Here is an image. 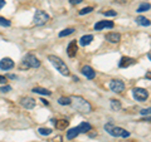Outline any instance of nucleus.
Instances as JSON below:
<instances>
[{
	"mask_svg": "<svg viewBox=\"0 0 151 142\" xmlns=\"http://www.w3.org/2000/svg\"><path fill=\"white\" fill-rule=\"evenodd\" d=\"M135 63H136V60L134 58H130V57H122L121 60H120V67L121 68H127V67H130V65L135 64Z\"/></svg>",
	"mask_w": 151,
	"mask_h": 142,
	"instance_id": "nucleus-12",
	"label": "nucleus"
},
{
	"mask_svg": "<svg viewBox=\"0 0 151 142\" xmlns=\"http://www.w3.org/2000/svg\"><path fill=\"white\" fill-rule=\"evenodd\" d=\"M77 128L79 131V133H87V132L92 131V126L89 125V123H87V122H82V123L79 125Z\"/></svg>",
	"mask_w": 151,
	"mask_h": 142,
	"instance_id": "nucleus-15",
	"label": "nucleus"
},
{
	"mask_svg": "<svg viewBox=\"0 0 151 142\" xmlns=\"http://www.w3.org/2000/svg\"><path fill=\"white\" fill-rule=\"evenodd\" d=\"M23 67L25 68H39L40 67V60L33 54L25 55L24 60H23Z\"/></svg>",
	"mask_w": 151,
	"mask_h": 142,
	"instance_id": "nucleus-3",
	"label": "nucleus"
},
{
	"mask_svg": "<svg viewBox=\"0 0 151 142\" xmlns=\"http://www.w3.org/2000/svg\"><path fill=\"white\" fill-rule=\"evenodd\" d=\"M115 27V24H113L112 22L110 20H101V22H98L96 25H94V29L96 30H102V29H105V28H110V29H112V28Z\"/></svg>",
	"mask_w": 151,
	"mask_h": 142,
	"instance_id": "nucleus-8",
	"label": "nucleus"
},
{
	"mask_svg": "<svg viewBox=\"0 0 151 142\" xmlns=\"http://www.w3.org/2000/svg\"><path fill=\"white\" fill-rule=\"evenodd\" d=\"M149 9H150V4H149V3H144V4H141V5L137 8V10H136V11H139V13H142V11L149 10Z\"/></svg>",
	"mask_w": 151,
	"mask_h": 142,
	"instance_id": "nucleus-24",
	"label": "nucleus"
},
{
	"mask_svg": "<svg viewBox=\"0 0 151 142\" xmlns=\"http://www.w3.org/2000/svg\"><path fill=\"white\" fill-rule=\"evenodd\" d=\"M110 89L113 92H116V93H121L125 89V83L122 82V80L113 79L110 82Z\"/></svg>",
	"mask_w": 151,
	"mask_h": 142,
	"instance_id": "nucleus-7",
	"label": "nucleus"
},
{
	"mask_svg": "<svg viewBox=\"0 0 151 142\" xmlns=\"http://www.w3.org/2000/svg\"><path fill=\"white\" fill-rule=\"evenodd\" d=\"M130 136V132H127V131H124V133H122L121 137H129Z\"/></svg>",
	"mask_w": 151,
	"mask_h": 142,
	"instance_id": "nucleus-34",
	"label": "nucleus"
},
{
	"mask_svg": "<svg viewBox=\"0 0 151 142\" xmlns=\"http://www.w3.org/2000/svg\"><path fill=\"white\" fill-rule=\"evenodd\" d=\"M22 106L28 108V110H32V108L35 107V99L34 98H30V97H25L22 99Z\"/></svg>",
	"mask_w": 151,
	"mask_h": 142,
	"instance_id": "nucleus-10",
	"label": "nucleus"
},
{
	"mask_svg": "<svg viewBox=\"0 0 151 142\" xmlns=\"http://www.w3.org/2000/svg\"><path fill=\"white\" fill-rule=\"evenodd\" d=\"M48 59L50 60V63L54 65V67L57 68V70H58L60 74H63V75H69V69H68V67L65 65V63L59 58V57L49 55Z\"/></svg>",
	"mask_w": 151,
	"mask_h": 142,
	"instance_id": "nucleus-2",
	"label": "nucleus"
},
{
	"mask_svg": "<svg viewBox=\"0 0 151 142\" xmlns=\"http://www.w3.org/2000/svg\"><path fill=\"white\" fill-rule=\"evenodd\" d=\"M0 25L1 27H10L12 23H10V20H8V19L0 16Z\"/></svg>",
	"mask_w": 151,
	"mask_h": 142,
	"instance_id": "nucleus-25",
	"label": "nucleus"
},
{
	"mask_svg": "<svg viewBox=\"0 0 151 142\" xmlns=\"http://www.w3.org/2000/svg\"><path fill=\"white\" fill-rule=\"evenodd\" d=\"M38 131H39V133L43 135V136H48V135H50L52 132H53L50 128H43V127H40V128L38 130Z\"/></svg>",
	"mask_w": 151,
	"mask_h": 142,
	"instance_id": "nucleus-26",
	"label": "nucleus"
},
{
	"mask_svg": "<svg viewBox=\"0 0 151 142\" xmlns=\"http://www.w3.org/2000/svg\"><path fill=\"white\" fill-rule=\"evenodd\" d=\"M78 135H79V131H78L77 127H74V128H70L69 131H67V138L68 140H73Z\"/></svg>",
	"mask_w": 151,
	"mask_h": 142,
	"instance_id": "nucleus-17",
	"label": "nucleus"
},
{
	"mask_svg": "<svg viewBox=\"0 0 151 142\" xmlns=\"http://www.w3.org/2000/svg\"><path fill=\"white\" fill-rule=\"evenodd\" d=\"M82 73L84 74V77L88 78V79H93L96 73H94V70L92 69V67H89V65H84L82 68Z\"/></svg>",
	"mask_w": 151,
	"mask_h": 142,
	"instance_id": "nucleus-14",
	"label": "nucleus"
},
{
	"mask_svg": "<svg viewBox=\"0 0 151 142\" xmlns=\"http://www.w3.org/2000/svg\"><path fill=\"white\" fill-rule=\"evenodd\" d=\"M9 78H12V79H15L17 77H15V75H14V74H10V75H9Z\"/></svg>",
	"mask_w": 151,
	"mask_h": 142,
	"instance_id": "nucleus-36",
	"label": "nucleus"
},
{
	"mask_svg": "<svg viewBox=\"0 0 151 142\" xmlns=\"http://www.w3.org/2000/svg\"><path fill=\"white\" fill-rule=\"evenodd\" d=\"M10 91H12V87H10V86H5V87H3V88H1V92H4V93L10 92Z\"/></svg>",
	"mask_w": 151,
	"mask_h": 142,
	"instance_id": "nucleus-30",
	"label": "nucleus"
},
{
	"mask_svg": "<svg viewBox=\"0 0 151 142\" xmlns=\"http://www.w3.org/2000/svg\"><path fill=\"white\" fill-rule=\"evenodd\" d=\"M83 0H69V3L72 4V5H78V4H81Z\"/></svg>",
	"mask_w": 151,
	"mask_h": 142,
	"instance_id": "nucleus-29",
	"label": "nucleus"
},
{
	"mask_svg": "<svg viewBox=\"0 0 151 142\" xmlns=\"http://www.w3.org/2000/svg\"><path fill=\"white\" fill-rule=\"evenodd\" d=\"M5 5V0H0V9Z\"/></svg>",
	"mask_w": 151,
	"mask_h": 142,
	"instance_id": "nucleus-35",
	"label": "nucleus"
},
{
	"mask_svg": "<svg viewBox=\"0 0 151 142\" xmlns=\"http://www.w3.org/2000/svg\"><path fill=\"white\" fill-rule=\"evenodd\" d=\"M132 94H134V98L136 101H140V102H144L149 97V93L146 89L144 88H134V91H132Z\"/></svg>",
	"mask_w": 151,
	"mask_h": 142,
	"instance_id": "nucleus-5",
	"label": "nucleus"
},
{
	"mask_svg": "<svg viewBox=\"0 0 151 142\" xmlns=\"http://www.w3.org/2000/svg\"><path fill=\"white\" fill-rule=\"evenodd\" d=\"M105 128H106V131L110 133L111 136H113V137H121L122 136V133H124V128H121V127H116V126H113L112 123H107L106 126H105Z\"/></svg>",
	"mask_w": 151,
	"mask_h": 142,
	"instance_id": "nucleus-6",
	"label": "nucleus"
},
{
	"mask_svg": "<svg viewBox=\"0 0 151 142\" xmlns=\"http://www.w3.org/2000/svg\"><path fill=\"white\" fill-rule=\"evenodd\" d=\"M106 40H108L110 43H119V42L121 40V35L116 32L108 33V34H106Z\"/></svg>",
	"mask_w": 151,
	"mask_h": 142,
	"instance_id": "nucleus-13",
	"label": "nucleus"
},
{
	"mask_svg": "<svg viewBox=\"0 0 151 142\" xmlns=\"http://www.w3.org/2000/svg\"><path fill=\"white\" fill-rule=\"evenodd\" d=\"M13 67H14V62L10 58H3L0 60V69L8 70V69H12Z\"/></svg>",
	"mask_w": 151,
	"mask_h": 142,
	"instance_id": "nucleus-9",
	"label": "nucleus"
},
{
	"mask_svg": "<svg viewBox=\"0 0 151 142\" xmlns=\"http://www.w3.org/2000/svg\"><path fill=\"white\" fill-rule=\"evenodd\" d=\"M72 99V102H70V105H73V107L76 108L77 111H79V112H82V113H89L92 111V107H91V105L84 99L83 97H79V96H77V97H73V98H70Z\"/></svg>",
	"mask_w": 151,
	"mask_h": 142,
	"instance_id": "nucleus-1",
	"label": "nucleus"
},
{
	"mask_svg": "<svg viewBox=\"0 0 151 142\" xmlns=\"http://www.w3.org/2000/svg\"><path fill=\"white\" fill-rule=\"evenodd\" d=\"M73 33H74V28H67V29H64L59 33V37L63 38V37H67L69 34H73Z\"/></svg>",
	"mask_w": 151,
	"mask_h": 142,
	"instance_id": "nucleus-22",
	"label": "nucleus"
},
{
	"mask_svg": "<svg viewBox=\"0 0 151 142\" xmlns=\"http://www.w3.org/2000/svg\"><path fill=\"white\" fill-rule=\"evenodd\" d=\"M93 10V8L92 6H87V8H83L82 10H79V15H84V14H88V13H91Z\"/></svg>",
	"mask_w": 151,
	"mask_h": 142,
	"instance_id": "nucleus-27",
	"label": "nucleus"
},
{
	"mask_svg": "<svg viewBox=\"0 0 151 142\" xmlns=\"http://www.w3.org/2000/svg\"><path fill=\"white\" fill-rule=\"evenodd\" d=\"M70 102H72V99H70L69 97H60L58 99V103L62 106H65V105H70Z\"/></svg>",
	"mask_w": 151,
	"mask_h": 142,
	"instance_id": "nucleus-23",
	"label": "nucleus"
},
{
	"mask_svg": "<svg viewBox=\"0 0 151 142\" xmlns=\"http://www.w3.org/2000/svg\"><path fill=\"white\" fill-rule=\"evenodd\" d=\"M6 77H4V75H0V83H1V84H5L6 83Z\"/></svg>",
	"mask_w": 151,
	"mask_h": 142,
	"instance_id": "nucleus-31",
	"label": "nucleus"
},
{
	"mask_svg": "<svg viewBox=\"0 0 151 142\" xmlns=\"http://www.w3.org/2000/svg\"><path fill=\"white\" fill-rule=\"evenodd\" d=\"M49 20V15L43 10H37L34 14V24L35 25H43Z\"/></svg>",
	"mask_w": 151,
	"mask_h": 142,
	"instance_id": "nucleus-4",
	"label": "nucleus"
},
{
	"mask_svg": "<svg viewBox=\"0 0 151 142\" xmlns=\"http://www.w3.org/2000/svg\"><path fill=\"white\" fill-rule=\"evenodd\" d=\"M77 50H78V47H77V43H76V40L70 42V43L68 44V47H67V54H68V57L73 58V57L77 54Z\"/></svg>",
	"mask_w": 151,
	"mask_h": 142,
	"instance_id": "nucleus-11",
	"label": "nucleus"
},
{
	"mask_svg": "<svg viewBox=\"0 0 151 142\" xmlns=\"http://www.w3.org/2000/svg\"><path fill=\"white\" fill-rule=\"evenodd\" d=\"M53 122H54V125L58 130H63L69 125V122L67 120H59V121H53Z\"/></svg>",
	"mask_w": 151,
	"mask_h": 142,
	"instance_id": "nucleus-18",
	"label": "nucleus"
},
{
	"mask_svg": "<svg viewBox=\"0 0 151 142\" xmlns=\"http://www.w3.org/2000/svg\"><path fill=\"white\" fill-rule=\"evenodd\" d=\"M113 1H116L119 4H125V3H127V0H113Z\"/></svg>",
	"mask_w": 151,
	"mask_h": 142,
	"instance_id": "nucleus-33",
	"label": "nucleus"
},
{
	"mask_svg": "<svg viewBox=\"0 0 151 142\" xmlns=\"http://www.w3.org/2000/svg\"><path fill=\"white\" fill-rule=\"evenodd\" d=\"M141 115H150V108H147V110H142L141 111Z\"/></svg>",
	"mask_w": 151,
	"mask_h": 142,
	"instance_id": "nucleus-32",
	"label": "nucleus"
},
{
	"mask_svg": "<svg viewBox=\"0 0 151 142\" xmlns=\"http://www.w3.org/2000/svg\"><path fill=\"white\" fill-rule=\"evenodd\" d=\"M33 92L39 93V94H44V96H50L52 94L50 91H48V89H45V88H42V87H34L33 88Z\"/></svg>",
	"mask_w": 151,
	"mask_h": 142,
	"instance_id": "nucleus-20",
	"label": "nucleus"
},
{
	"mask_svg": "<svg viewBox=\"0 0 151 142\" xmlns=\"http://www.w3.org/2000/svg\"><path fill=\"white\" fill-rule=\"evenodd\" d=\"M111 108L113 111H120L121 110V103L117 99H111Z\"/></svg>",
	"mask_w": 151,
	"mask_h": 142,
	"instance_id": "nucleus-21",
	"label": "nucleus"
},
{
	"mask_svg": "<svg viewBox=\"0 0 151 142\" xmlns=\"http://www.w3.org/2000/svg\"><path fill=\"white\" fill-rule=\"evenodd\" d=\"M103 15H106V16H116L117 15V13L115 10H108V11H105L103 13Z\"/></svg>",
	"mask_w": 151,
	"mask_h": 142,
	"instance_id": "nucleus-28",
	"label": "nucleus"
},
{
	"mask_svg": "<svg viewBox=\"0 0 151 142\" xmlns=\"http://www.w3.org/2000/svg\"><path fill=\"white\" fill-rule=\"evenodd\" d=\"M93 40V35H91V34H88V35H83L81 39H79V44L81 45H83V47H86V45H88Z\"/></svg>",
	"mask_w": 151,
	"mask_h": 142,
	"instance_id": "nucleus-16",
	"label": "nucleus"
},
{
	"mask_svg": "<svg viewBox=\"0 0 151 142\" xmlns=\"http://www.w3.org/2000/svg\"><path fill=\"white\" fill-rule=\"evenodd\" d=\"M136 23H137L139 25H142V27H149L150 25V20L147 18H145V16H137L136 18Z\"/></svg>",
	"mask_w": 151,
	"mask_h": 142,
	"instance_id": "nucleus-19",
	"label": "nucleus"
}]
</instances>
